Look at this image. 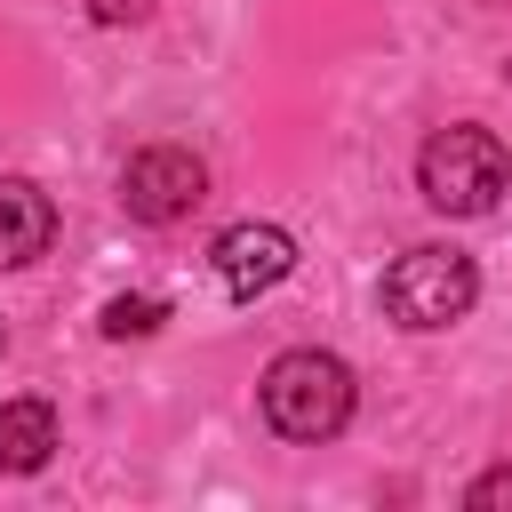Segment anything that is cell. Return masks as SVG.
<instances>
[{
  "instance_id": "obj_1",
  "label": "cell",
  "mask_w": 512,
  "mask_h": 512,
  "mask_svg": "<svg viewBox=\"0 0 512 512\" xmlns=\"http://www.w3.org/2000/svg\"><path fill=\"white\" fill-rule=\"evenodd\" d=\"M256 408H264V424L280 440H336L352 424V368L336 352H320V344L280 352L264 368V384H256Z\"/></svg>"
},
{
  "instance_id": "obj_2",
  "label": "cell",
  "mask_w": 512,
  "mask_h": 512,
  "mask_svg": "<svg viewBox=\"0 0 512 512\" xmlns=\"http://www.w3.org/2000/svg\"><path fill=\"white\" fill-rule=\"evenodd\" d=\"M512 184V160L488 128H432L424 152H416V192L440 208V216H488Z\"/></svg>"
},
{
  "instance_id": "obj_3",
  "label": "cell",
  "mask_w": 512,
  "mask_h": 512,
  "mask_svg": "<svg viewBox=\"0 0 512 512\" xmlns=\"http://www.w3.org/2000/svg\"><path fill=\"white\" fill-rule=\"evenodd\" d=\"M472 296H480L472 256H464V248H440V240L392 256V272H384V312H392L400 328H448V320L472 312Z\"/></svg>"
},
{
  "instance_id": "obj_4",
  "label": "cell",
  "mask_w": 512,
  "mask_h": 512,
  "mask_svg": "<svg viewBox=\"0 0 512 512\" xmlns=\"http://www.w3.org/2000/svg\"><path fill=\"white\" fill-rule=\"evenodd\" d=\"M208 200V168L184 152V144H144L128 168H120V208L136 224H176Z\"/></svg>"
},
{
  "instance_id": "obj_5",
  "label": "cell",
  "mask_w": 512,
  "mask_h": 512,
  "mask_svg": "<svg viewBox=\"0 0 512 512\" xmlns=\"http://www.w3.org/2000/svg\"><path fill=\"white\" fill-rule=\"evenodd\" d=\"M208 264H216V280H224L232 304H256L264 288H280V280L296 272V240H288L280 224H232V232L208 248Z\"/></svg>"
},
{
  "instance_id": "obj_6",
  "label": "cell",
  "mask_w": 512,
  "mask_h": 512,
  "mask_svg": "<svg viewBox=\"0 0 512 512\" xmlns=\"http://www.w3.org/2000/svg\"><path fill=\"white\" fill-rule=\"evenodd\" d=\"M48 240H56V200L32 176H0V272L40 264Z\"/></svg>"
},
{
  "instance_id": "obj_7",
  "label": "cell",
  "mask_w": 512,
  "mask_h": 512,
  "mask_svg": "<svg viewBox=\"0 0 512 512\" xmlns=\"http://www.w3.org/2000/svg\"><path fill=\"white\" fill-rule=\"evenodd\" d=\"M56 456V408L48 400H0V472H40Z\"/></svg>"
},
{
  "instance_id": "obj_8",
  "label": "cell",
  "mask_w": 512,
  "mask_h": 512,
  "mask_svg": "<svg viewBox=\"0 0 512 512\" xmlns=\"http://www.w3.org/2000/svg\"><path fill=\"white\" fill-rule=\"evenodd\" d=\"M160 320H168V304H160V296H112V304H104V320H96V328H104V336H112V344H128V336H152V328H160Z\"/></svg>"
},
{
  "instance_id": "obj_9",
  "label": "cell",
  "mask_w": 512,
  "mask_h": 512,
  "mask_svg": "<svg viewBox=\"0 0 512 512\" xmlns=\"http://www.w3.org/2000/svg\"><path fill=\"white\" fill-rule=\"evenodd\" d=\"M464 504H472V512H504V504H512V464H496V472H480V480L464 488Z\"/></svg>"
},
{
  "instance_id": "obj_10",
  "label": "cell",
  "mask_w": 512,
  "mask_h": 512,
  "mask_svg": "<svg viewBox=\"0 0 512 512\" xmlns=\"http://www.w3.org/2000/svg\"><path fill=\"white\" fill-rule=\"evenodd\" d=\"M0 352H8V328H0Z\"/></svg>"
}]
</instances>
